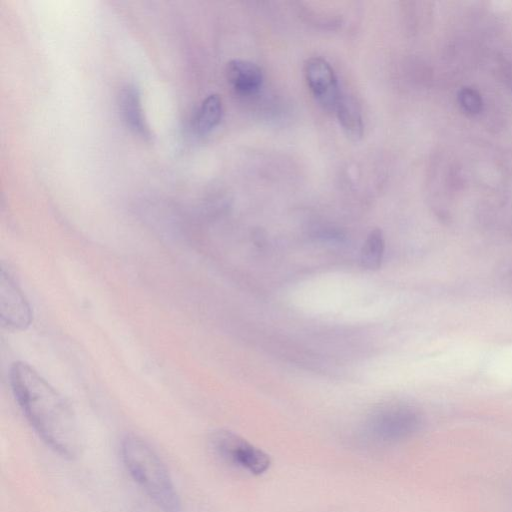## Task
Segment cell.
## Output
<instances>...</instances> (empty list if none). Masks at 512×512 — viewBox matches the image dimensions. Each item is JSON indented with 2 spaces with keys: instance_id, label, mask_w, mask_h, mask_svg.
Wrapping results in <instances>:
<instances>
[{
  "instance_id": "obj_1",
  "label": "cell",
  "mask_w": 512,
  "mask_h": 512,
  "mask_svg": "<svg viewBox=\"0 0 512 512\" xmlns=\"http://www.w3.org/2000/svg\"><path fill=\"white\" fill-rule=\"evenodd\" d=\"M9 377L13 396L38 437L62 458L78 457L80 434L67 400L25 362L13 363Z\"/></svg>"
},
{
  "instance_id": "obj_2",
  "label": "cell",
  "mask_w": 512,
  "mask_h": 512,
  "mask_svg": "<svg viewBox=\"0 0 512 512\" xmlns=\"http://www.w3.org/2000/svg\"><path fill=\"white\" fill-rule=\"evenodd\" d=\"M120 457L133 481L163 512H182L179 494L170 473L153 447L135 434L120 442Z\"/></svg>"
},
{
  "instance_id": "obj_3",
  "label": "cell",
  "mask_w": 512,
  "mask_h": 512,
  "mask_svg": "<svg viewBox=\"0 0 512 512\" xmlns=\"http://www.w3.org/2000/svg\"><path fill=\"white\" fill-rule=\"evenodd\" d=\"M214 452L227 464L253 475L265 473L270 465V456L235 432L220 429L212 433Z\"/></svg>"
},
{
  "instance_id": "obj_4",
  "label": "cell",
  "mask_w": 512,
  "mask_h": 512,
  "mask_svg": "<svg viewBox=\"0 0 512 512\" xmlns=\"http://www.w3.org/2000/svg\"><path fill=\"white\" fill-rule=\"evenodd\" d=\"M368 424L370 430L384 441H398L416 433L422 425V417L411 406L388 403L371 413Z\"/></svg>"
},
{
  "instance_id": "obj_5",
  "label": "cell",
  "mask_w": 512,
  "mask_h": 512,
  "mask_svg": "<svg viewBox=\"0 0 512 512\" xmlns=\"http://www.w3.org/2000/svg\"><path fill=\"white\" fill-rule=\"evenodd\" d=\"M0 321L12 331L27 329L32 322L31 306L13 277L1 268L0 273Z\"/></svg>"
},
{
  "instance_id": "obj_6",
  "label": "cell",
  "mask_w": 512,
  "mask_h": 512,
  "mask_svg": "<svg viewBox=\"0 0 512 512\" xmlns=\"http://www.w3.org/2000/svg\"><path fill=\"white\" fill-rule=\"evenodd\" d=\"M304 74L317 102L326 110L334 111L342 94L330 64L321 57L309 58L304 66Z\"/></svg>"
},
{
  "instance_id": "obj_7",
  "label": "cell",
  "mask_w": 512,
  "mask_h": 512,
  "mask_svg": "<svg viewBox=\"0 0 512 512\" xmlns=\"http://www.w3.org/2000/svg\"><path fill=\"white\" fill-rule=\"evenodd\" d=\"M121 116L126 125L142 138H150L151 132L144 117L140 93L137 87L127 84L121 88L118 96Z\"/></svg>"
},
{
  "instance_id": "obj_8",
  "label": "cell",
  "mask_w": 512,
  "mask_h": 512,
  "mask_svg": "<svg viewBox=\"0 0 512 512\" xmlns=\"http://www.w3.org/2000/svg\"><path fill=\"white\" fill-rule=\"evenodd\" d=\"M226 77L233 89L242 94L256 92L263 81L260 67L242 59H234L227 64Z\"/></svg>"
},
{
  "instance_id": "obj_9",
  "label": "cell",
  "mask_w": 512,
  "mask_h": 512,
  "mask_svg": "<svg viewBox=\"0 0 512 512\" xmlns=\"http://www.w3.org/2000/svg\"><path fill=\"white\" fill-rule=\"evenodd\" d=\"M223 114L222 100L219 95H208L200 104L195 117L194 128L197 133L205 135L211 132L221 121Z\"/></svg>"
},
{
  "instance_id": "obj_10",
  "label": "cell",
  "mask_w": 512,
  "mask_h": 512,
  "mask_svg": "<svg viewBox=\"0 0 512 512\" xmlns=\"http://www.w3.org/2000/svg\"><path fill=\"white\" fill-rule=\"evenodd\" d=\"M334 111L346 135L352 140L360 139L363 135V122L356 103L341 95Z\"/></svg>"
},
{
  "instance_id": "obj_11",
  "label": "cell",
  "mask_w": 512,
  "mask_h": 512,
  "mask_svg": "<svg viewBox=\"0 0 512 512\" xmlns=\"http://www.w3.org/2000/svg\"><path fill=\"white\" fill-rule=\"evenodd\" d=\"M385 249L383 233L376 228L369 232L360 252V262L363 268L377 270L381 267Z\"/></svg>"
},
{
  "instance_id": "obj_12",
  "label": "cell",
  "mask_w": 512,
  "mask_h": 512,
  "mask_svg": "<svg viewBox=\"0 0 512 512\" xmlns=\"http://www.w3.org/2000/svg\"><path fill=\"white\" fill-rule=\"evenodd\" d=\"M457 101L460 108L469 115H477L483 110L481 94L474 88L463 87L458 91Z\"/></svg>"
}]
</instances>
